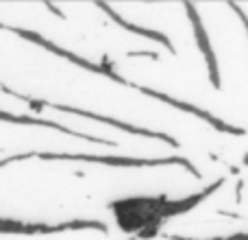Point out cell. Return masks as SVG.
<instances>
[{"mask_svg": "<svg viewBox=\"0 0 248 240\" xmlns=\"http://www.w3.org/2000/svg\"><path fill=\"white\" fill-rule=\"evenodd\" d=\"M185 11H187L189 20H192V29H194V37H196V44L201 48V52L205 55V61H207V70H209V81L216 90L222 87V81H220V68H218V59H216V52L211 48V42H209V35L205 31V24H202L201 16H198V9L194 7L192 2L185 4Z\"/></svg>", "mask_w": 248, "mask_h": 240, "instance_id": "obj_1", "label": "cell"}, {"mask_svg": "<svg viewBox=\"0 0 248 240\" xmlns=\"http://www.w3.org/2000/svg\"><path fill=\"white\" fill-rule=\"evenodd\" d=\"M224 186V179H218V181H214L211 186H207L205 190H201V192H196V194H192V197H187V199H181V201H168L166 206L161 207V212L159 214L161 216H174V214H183V212H189L192 207H196L198 203H202L209 194H214L216 190H220Z\"/></svg>", "mask_w": 248, "mask_h": 240, "instance_id": "obj_2", "label": "cell"}, {"mask_svg": "<svg viewBox=\"0 0 248 240\" xmlns=\"http://www.w3.org/2000/svg\"><path fill=\"white\" fill-rule=\"evenodd\" d=\"M227 7H231V9H233V11H235V13H237V16H240L242 24H244V31H246V37H248V13H246V11H244V9H242V7H240V4H237V2H229V4H227Z\"/></svg>", "mask_w": 248, "mask_h": 240, "instance_id": "obj_3", "label": "cell"}, {"mask_svg": "<svg viewBox=\"0 0 248 240\" xmlns=\"http://www.w3.org/2000/svg\"><path fill=\"white\" fill-rule=\"evenodd\" d=\"M244 166H248V153L244 155Z\"/></svg>", "mask_w": 248, "mask_h": 240, "instance_id": "obj_4", "label": "cell"}]
</instances>
